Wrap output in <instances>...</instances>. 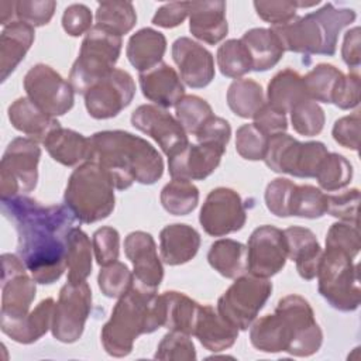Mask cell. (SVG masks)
I'll use <instances>...</instances> for the list:
<instances>
[{
  "label": "cell",
  "mask_w": 361,
  "mask_h": 361,
  "mask_svg": "<svg viewBox=\"0 0 361 361\" xmlns=\"http://www.w3.org/2000/svg\"><path fill=\"white\" fill-rule=\"evenodd\" d=\"M344 73L330 63H319L303 76L307 96L314 102L333 103L334 92Z\"/></svg>",
  "instance_id": "obj_40"
},
{
  "label": "cell",
  "mask_w": 361,
  "mask_h": 361,
  "mask_svg": "<svg viewBox=\"0 0 361 361\" xmlns=\"http://www.w3.org/2000/svg\"><path fill=\"white\" fill-rule=\"evenodd\" d=\"M124 252L134 268V286L157 292L164 278V267L152 235L140 230L130 233L124 240Z\"/></svg>",
  "instance_id": "obj_19"
},
{
  "label": "cell",
  "mask_w": 361,
  "mask_h": 361,
  "mask_svg": "<svg viewBox=\"0 0 361 361\" xmlns=\"http://www.w3.org/2000/svg\"><path fill=\"white\" fill-rule=\"evenodd\" d=\"M355 17L353 8H341L333 3H326L316 11L296 16L292 21L271 28L283 51L331 56L336 54L338 34L344 27L354 23Z\"/></svg>",
  "instance_id": "obj_4"
},
{
  "label": "cell",
  "mask_w": 361,
  "mask_h": 361,
  "mask_svg": "<svg viewBox=\"0 0 361 361\" xmlns=\"http://www.w3.org/2000/svg\"><path fill=\"white\" fill-rule=\"evenodd\" d=\"M203 230L213 237H221L241 230L247 221V213L241 196L230 188L213 189L199 214Z\"/></svg>",
  "instance_id": "obj_16"
},
{
  "label": "cell",
  "mask_w": 361,
  "mask_h": 361,
  "mask_svg": "<svg viewBox=\"0 0 361 361\" xmlns=\"http://www.w3.org/2000/svg\"><path fill=\"white\" fill-rule=\"evenodd\" d=\"M8 120L16 130L38 142H44L47 135L61 126L55 117L44 113L27 96L18 97L8 106Z\"/></svg>",
  "instance_id": "obj_29"
},
{
  "label": "cell",
  "mask_w": 361,
  "mask_h": 361,
  "mask_svg": "<svg viewBox=\"0 0 361 361\" xmlns=\"http://www.w3.org/2000/svg\"><path fill=\"white\" fill-rule=\"evenodd\" d=\"M269 137L251 124H243L235 134V151L248 161L264 159Z\"/></svg>",
  "instance_id": "obj_47"
},
{
  "label": "cell",
  "mask_w": 361,
  "mask_h": 361,
  "mask_svg": "<svg viewBox=\"0 0 361 361\" xmlns=\"http://www.w3.org/2000/svg\"><path fill=\"white\" fill-rule=\"evenodd\" d=\"M41 148L38 141L17 137L7 145L0 162L1 199L30 193L38 182V162Z\"/></svg>",
  "instance_id": "obj_11"
},
{
  "label": "cell",
  "mask_w": 361,
  "mask_h": 361,
  "mask_svg": "<svg viewBox=\"0 0 361 361\" xmlns=\"http://www.w3.org/2000/svg\"><path fill=\"white\" fill-rule=\"evenodd\" d=\"M288 248L283 231L275 226L257 227L247 244V271L259 278L276 275L286 264Z\"/></svg>",
  "instance_id": "obj_17"
},
{
  "label": "cell",
  "mask_w": 361,
  "mask_h": 361,
  "mask_svg": "<svg viewBox=\"0 0 361 361\" xmlns=\"http://www.w3.org/2000/svg\"><path fill=\"white\" fill-rule=\"evenodd\" d=\"M92 309V290L89 283L66 282L59 292L54 307L51 331L61 343H75L82 337L85 323Z\"/></svg>",
  "instance_id": "obj_13"
},
{
  "label": "cell",
  "mask_w": 361,
  "mask_h": 361,
  "mask_svg": "<svg viewBox=\"0 0 361 361\" xmlns=\"http://www.w3.org/2000/svg\"><path fill=\"white\" fill-rule=\"evenodd\" d=\"M1 310L0 324L21 320L30 313L35 299V279L27 274V267L18 255H1Z\"/></svg>",
  "instance_id": "obj_14"
},
{
  "label": "cell",
  "mask_w": 361,
  "mask_h": 361,
  "mask_svg": "<svg viewBox=\"0 0 361 361\" xmlns=\"http://www.w3.org/2000/svg\"><path fill=\"white\" fill-rule=\"evenodd\" d=\"M162 207L173 216L192 213L199 203V189L186 179H172L161 190Z\"/></svg>",
  "instance_id": "obj_39"
},
{
  "label": "cell",
  "mask_w": 361,
  "mask_h": 361,
  "mask_svg": "<svg viewBox=\"0 0 361 361\" xmlns=\"http://www.w3.org/2000/svg\"><path fill=\"white\" fill-rule=\"evenodd\" d=\"M189 30L195 38L209 45L224 39L228 32L226 3L189 1Z\"/></svg>",
  "instance_id": "obj_23"
},
{
  "label": "cell",
  "mask_w": 361,
  "mask_h": 361,
  "mask_svg": "<svg viewBox=\"0 0 361 361\" xmlns=\"http://www.w3.org/2000/svg\"><path fill=\"white\" fill-rule=\"evenodd\" d=\"M200 234L188 224L175 223L165 226L159 233L161 258L168 265H182L197 254Z\"/></svg>",
  "instance_id": "obj_26"
},
{
  "label": "cell",
  "mask_w": 361,
  "mask_h": 361,
  "mask_svg": "<svg viewBox=\"0 0 361 361\" xmlns=\"http://www.w3.org/2000/svg\"><path fill=\"white\" fill-rule=\"evenodd\" d=\"M292 180L286 178H276L271 180L265 189V204L267 209L276 217H289L290 216V199L295 189Z\"/></svg>",
  "instance_id": "obj_50"
},
{
  "label": "cell",
  "mask_w": 361,
  "mask_h": 361,
  "mask_svg": "<svg viewBox=\"0 0 361 361\" xmlns=\"http://www.w3.org/2000/svg\"><path fill=\"white\" fill-rule=\"evenodd\" d=\"M97 283L104 296L118 299L133 288L134 275L126 264L116 261L100 269Z\"/></svg>",
  "instance_id": "obj_46"
},
{
  "label": "cell",
  "mask_w": 361,
  "mask_h": 361,
  "mask_svg": "<svg viewBox=\"0 0 361 361\" xmlns=\"http://www.w3.org/2000/svg\"><path fill=\"white\" fill-rule=\"evenodd\" d=\"M92 11L85 4H71L62 16V27L71 37H79L92 28Z\"/></svg>",
  "instance_id": "obj_56"
},
{
  "label": "cell",
  "mask_w": 361,
  "mask_h": 361,
  "mask_svg": "<svg viewBox=\"0 0 361 361\" xmlns=\"http://www.w3.org/2000/svg\"><path fill=\"white\" fill-rule=\"evenodd\" d=\"M165 51V35L154 28L145 27L130 37L126 54L130 63L141 73L161 63Z\"/></svg>",
  "instance_id": "obj_31"
},
{
  "label": "cell",
  "mask_w": 361,
  "mask_h": 361,
  "mask_svg": "<svg viewBox=\"0 0 361 361\" xmlns=\"http://www.w3.org/2000/svg\"><path fill=\"white\" fill-rule=\"evenodd\" d=\"M272 293V282L255 275H241L217 300L219 314L238 330H247Z\"/></svg>",
  "instance_id": "obj_10"
},
{
  "label": "cell",
  "mask_w": 361,
  "mask_h": 361,
  "mask_svg": "<svg viewBox=\"0 0 361 361\" xmlns=\"http://www.w3.org/2000/svg\"><path fill=\"white\" fill-rule=\"evenodd\" d=\"M92 245L96 261L100 267L117 261L120 252V234L113 227H100L93 233Z\"/></svg>",
  "instance_id": "obj_53"
},
{
  "label": "cell",
  "mask_w": 361,
  "mask_h": 361,
  "mask_svg": "<svg viewBox=\"0 0 361 361\" xmlns=\"http://www.w3.org/2000/svg\"><path fill=\"white\" fill-rule=\"evenodd\" d=\"M27 97L51 117L63 116L73 107L75 90L54 68L45 63L34 65L24 76Z\"/></svg>",
  "instance_id": "obj_12"
},
{
  "label": "cell",
  "mask_w": 361,
  "mask_h": 361,
  "mask_svg": "<svg viewBox=\"0 0 361 361\" xmlns=\"http://www.w3.org/2000/svg\"><path fill=\"white\" fill-rule=\"evenodd\" d=\"M138 79L142 94L162 109L176 106L185 96L180 76L165 62L158 63L149 71L141 72Z\"/></svg>",
  "instance_id": "obj_22"
},
{
  "label": "cell",
  "mask_w": 361,
  "mask_h": 361,
  "mask_svg": "<svg viewBox=\"0 0 361 361\" xmlns=\"http://www.w3.org/2000/svg\"><path fill=\"white\" fill-rule=\"evenodd\" d=\"M55 302L52 298L42 299L25 317L11 323H1V331L20 344L38 341L52 326Z\"/></svg>",
  "instance_id": "obj_30"
},
{
  "label": "cell",
  "mask_w": 361,
  "mask_h": 361,
  "mask_svg": "<svg viewBox=\"0 0 361 361\" xmlns=\"http://www.w3.org/2000/svg\"><path fill=\"white\" fill-rule=\"evenodd\" d=\"M189 16V1H173L159 7L154 17L152 24L162 28H173L180 25Z\"/></svg>",
  "instance_id": "obj_60"
},
{
  "label": "cell",
  "mask_w": 361,
  "mask_h": 361,
  "mask_svg": "<svg viewBox=\"0 0 361 361\" xmlns=\"http://www.w3.org/2000/svg\"><path fill=\"white\" fill-rule=\"evenodd\" d=\"M353 259L340 250L326 248L316 275L319 293L340 312H354L361 302L358 265Z\"/></svg>",
  "instance_id": "obj_8"
},
{
  "label": "cell",
  "mask_w": 361,
  "mask_h": 361,
  "mask_svg": "<svg viewBox=\"0 0 361 361\" xmlns=\"http://www.w3.org/2000/svg\"><path fill=\"white\" fill-rule=\"evenodd\" d=\"M360 190L357 188L343 190L337 195H327V212L338 220L357 226Z\"/></svg>",
  "instance_id": "obj_51"
},
{
  "label": "cell",
  "mask_w": 361,
  "mask_h": 361,
  "mask_svg": "<svg viewBox=\"0 0 361 361\" xmlns=\"http://www.w3.org/2000/svg\"><path fill=\"white\" fill-rule=\"evenodd\" d=\"M210 267L221 276L235 279L247 272V247L231 238H221L207 252Z\"/></svg>",
  "instance_id": "obj_34"
},
{
  "label": "cell",
  "mask_w": 361,
  "mask_h": 361,
  "mask_svg": "<svg viewBox=\"0 0 361 361\" xmlns=\"http://www.w3.org/2000/svg\"><path fill=\"white\" fill-rule=\"evenodd\" d=\"M327 152V147L320 141L300 142L286 133H278L269 137L264 161L274 172L314 178Z\"/></svg>",
  "instance_id": "obj_9"
},
{
  "label": "cell",
  "mask_w": 361,
  "mask_h": 361,
  "mask_svg": "<svg viewBox=\"0 0 361 361\" xmlns=\"http://www.w3.org/2000/svg\"><path fill=\"white\" fill-rule=\"evenodd\" d=\"M162 299L165 303L164 327L192 336L200 305L178 290L164 292Z\"/></svg>",
  "instance_id": "obj_35"
},
{
  "label": "cell",
  "mask_w": 361,
  "mask_h": 361,
  "mask_svg": "<svg viewBox=\"0 0 361 361\" xmlns=\"http://www.w3.org/2000/svg\"><path fill=\"white\" fill-rule=\"evenodd\" d=\"M226 147L212 142H189L180 152L168 158L172 179L203 180L220 165Z\"/></svg>",
  "instance_id": "obj_20"
},
{
  "label": "cell",
  "mask_w": 361,
  "mask_h": 361,
  "mask_svg": "<svg viewBox=\"0 0 361 361\" xmlns=\"http://www.w3.org/2000/svg\"><path fill=\"white\" fill-rule=\"evenodd\" d=\"M245 45L252 71L265 72L274 68L283 56V48L272 28H251L240 38Z\"/></svg>",
  "instance_id": "obj_32"
},
{
  "label": "cell",
  "mask_w": 361,
  "mask_h": 361,
  "mask_svg": "<svg viewBox=\"0 0 361 361\" xmlns=\"http://www.w3.org/2000/svg\"><path fill=\"white\" fill-rule=\"evenodd\" d=\"M42 144L51 158L61 165L75 166L92 161L93 148L90 138L75 130L59 126L47 135Z\"/></svg>",
  "instance_id": "obj_25"
},
{
  "label": "cell",
  "mask_w": 361,
  "mask_h": 361,
  "mask_svg": "<svg viewBox=\"0 0 361 361\" xmlns=\"http://www.w3.org/2000/svg\"><path fill=\"white\" fill-rule=\"evenodd\" d=\"M131 124L155 140L168 158L176 155L189 144L188 134L176 117L159 106H138L131 114Z\"/></svg>",
  "instance_id": "obj_18"
},
{
  "label": "cell",
  "mask_w": 361,
  "mask_h": 361,
  "mask_svg": "<svg viewBox=\"0 0 361 361\" xmlns=\"http://www.w3.org/2000/svg\"><path fill=\"white\" fill-rule=\"evenodd\" d=\"M134 94L135 83L133 76L127 71L116 68L85 93V106L90 117L106 120L124 110Z\"/></svg>",
  "instance_id": "obj_15"
},
{
  "label": "cell",
  "mask_w": 361,
  "mask_h": 361,
  "mask_svg": "<svg viewBox=\"0 0 361 361\" xmlns=\"http://www.w3.org/2000/svg\"><path fill=\"white\" fill-rule=\"evenodd\" d=\"M326 248H336L355 258L361 248L358 227L344 221L331 224L326 235Z\"/></svg>",
  "instance_id": "obj_49"
},
{
  "label": "cell",
  "mask_w": 361,
  "mask_h": 361,
  "mask_svg": "<svg viewBox=\"0 0 361 361\" xmlns=\"http://www.w3.org/2000/svg\"><path fill=\"white\" fill-rule=\"evenodd\" d=\"M288 258L295 261L298 274L312 281L316 278L323 250L314 235V233L306 227L292 226L283 230Z\"/></svg>",
  "instance_id": "obj_24"
},
{
  "label": "cell",
  "mask_w": 361,
  "mask_h": 361,
  "mask_svg": "<svg viewBox=\"0 0 361 361\" xmlns=\"http://www.w3.org/2000/svg\"><path fill=\"white\" fill-rule=\"evenodd\" d=\"M227 104L238 117L252 118L265 104L261 85L252 79H235L228 86Z\"/></svg>",
  "instance_id": "obj_37"
},
{
  "label": "cell",
  "mask_w": 361,
  "mask_h": 361,
  "mask_svg": "<svg viewBox=\"0 0 361 361\" xmlns=\"http://www.w3.org/2000/svg\"><path fill=\"white\" fill-rule=\"evenodd\" d=\"M333 103L341 110H350L358 106L360 103V75L357 71L344 75L340 80L334 96Z\"/></svg>",
  "instance_id": "obj_57"
},
{
  "label": "cell",
  "mask_w": 361,
  "mask_h": 361,
  "mask_svg": "<svg viewBox=\"0 0 361 361\" xmlns=\"http://www.w3.org/2000/svg\"><path fill=\"white\" fill-rule=\"evenodd\" d=\"M164 322L162 295L140 289L133 283V288L118 298L109 322L102 329L103 348L111 357H126L133 351L138 336L154 333L164 327Z\"/></svg>",
  "instance_id": "obj_3"
},
{
  "label": "cell",
  "mask_w": 361,
  "mask_h": 361,
  "mask_svg": "<svg viewBox=\"0 0 361 361\" xmlns=\"http://www.w3.org/2000/svg\"><path fill=\"white\" fill-rule=\"evenodd\" d=\"M157 360H176V361H195L196 350L190 340V336L182 331L169 330L161 343L158 344L157 353L154 355Z\"/></svg>",
  "instance_id": "obj_48"
},
{
  "label": "cell",
  "mask_w": 361,
  "mask_h": 361,
  "mask_svg": "<svg viewBox=\"0 0 361 361\" xmlns=\"http://www.w3.org/2000/svg\"><path fill=\"white\" fill-rule=\"evenodd\" d=\"M197 142H212L221 147H227L231 137V127L227 120L213 116L195 135Z\"/></svg>",
  "instance_id": "obj_59"
},
{
  "label": "cell",
  "mask_w": 361,
  "mask_h": 361,
  "mask_svg": "<svg viewBox=\"0 0 361 361\" xmlns=\"http://www.w3.org/2000/svg\"><path fill=\"white\" fill-rule=\"evenodd\" d=\"M63 202L80 223H96L114 210V185L97 162L87 161L71 173Z\"/></svg>",
  "instance_id": "obj_6"
},
{
  "label": "cell",
  "mask_w": 361,
  "mask_h": 361,
  "mask_svg": "<svg viewBox=\"0 0 361 361\" xmlns=\"http://www.w3.org/2000/svg\"><path fill=\"white\" fill-rule=\"evenodd\" d=\"M217 65L221 75L240 79L252 71L250 54L241 39H227L217 49Z\"/></svg>",
  "instance_id": "obj_42"
},
{
  "label": "cell",
  "mask_w": 361,
  "mask_h": 361,
  "mask_svg": "<svg viewBox=\"0 0 361 361\" xmlns=\"http://www.w3.org/2000/svg\"><path fill=\"white\" fill-rule=\"evenodd\" d=\"M121 44V37L93 25L85 35L69 73V83L73 90L85 94L94 83L111 73L116 69Z\"/></svg>",
  "instance_id": "obj_7"
},
{
  "label": "cell",
  "mask_w": 361,
  "mask_h": 361,
  "mask_svg": "<svg viewBox=\"0 0 361 361\" xmlns=\"http://www.w3.org/2000/svg\"><path fill=\"white\" fill-rule=\"evenodd\" d=\"M175 110L176 120L180 123L186 134L192 135H196L204 123L214 116L210 104L196 94L183 96L175 106Z\"/></svg>",
  "instance_id": "obj_44"
},
{
  "label": "cell",
  "mask_w": 361,
  "mask_h": 361,
  "mask_svg": "<svg viewBox=\"0 0 361 361\" xmlns=\"http://www.w3.org/2000/svg\"><path fill=\"white\" fill-rule=\"evenodd\" d=\"M172 58L180 79L193 89L206 87L214 79V58L209 49L188 37L172 44Z\"/></svg>",
  "instance_id": "obj_21"
},
{
  "label": "cell",
  "mask_w": 361,
  "mask_h": 361,
  "mask_svg": "<svg viewBox=\"0 0 361 361\" xmlns=\"http://www.w3.org/2000/svg\"><path fill=\"white\" fill-rule=\"evenodd\" d=\"M341 58L348 68L354 71L360 68V62H361L360 27H353L345 32L343 47H341Z\"/></svg>",
  "instance_id": "obj_61"
},
{
  "label": "cell",
  "mask_w": 361,
  "mask_h": 361,
  "mask_svg": "<svg viewBox=\"0 0 361 361\" xmlns=\"http://www.w3.org/2000/svg\"><path fill=\"white\" fill-rule=\"evenodd\" d=\"M289 212L302 219H319L327 212V195L313 185H295Z\"/></svg>",
  "instance_id": "obj_43"
},
{
  "label": "cell",
  "mask_w": 361,
  "mask_h": 361,
  "mask_svg": "<svg viewBox=\"0 0 361 361\" xmlns=\"http://www.w3.org/2000/svg\"><path fill=\"white\" fill-rule=\"evenodd\" d=\"M16 16V1H1L0 3V23L6 27L13 23V17Z\"/></svg>",
  "instance_id": "obj_62"
},
{
  "label": "cell",
  "mask_w": 361,
  "mask_h": 361,
  "mask_svg": "<svg viewBox=\"0 0 361 361\" xmlns=\"http://www.w3.org/2000/svg\"><path fill=\"white\" fill-rule=\"evenodd\" d=\"M254 8L264 21L272 27L283 25L296 17L295 1H254Z\"/></svg>",
  "instance_id": "obj_54"
},
{
  "label": "cell",
  "mask_w": 361,
  "mask_h": 361,
  "mask_svg": "<svg viewBox=\"0 0 361 361\" xmlns=\"http://www.w3.org/2000/svg\"><path fill=\"white\" fill-rule=\"evenodd\" d=\"M267 320L278 353L310 357L320 350L323 331L310 303L300 295L281 298L275 313L267 314Z\"/></svg>",
  "instance_id": "obj_5"
},
{
  "label": "cell",
  "mask_w": 361,
  "mask_h": 361,
  "mask_svg": "<svg viewBox=\"0 0 361 361\" xmlns=\"http://www.w3.org/2000/svg\"><path fill=\"white\" fill-rule=\"evenodd\" d=\"M254 118V126L259 128L264 134L268 137L278 134V133H285L288 128V118L286 114L276 110L271 104L265 103L252 117Z\"/></svg>",
  "instance_id": "obj_58"
},
{
  "label": "cell",
  "mask_w": 361,
  "mask_h": 361,
  "mask_svg": "<svg viewBox=\"0 0 361 361\" xmlns=\"http://www.w3.org/2000/svg\"><path fill=\"white\" fill-rule=\"evenodd\" d=\"M55 7L54 0H21L16 1V17L31 27H42L51 21Z\"/></svg>",
  "instance_id": "obj_52"
},
{
  "label": "cell",
  "mask_w": 361,
  "mask_h": 361,
  "mask_svg": "<svg viewBox=\"0 0 361 361\" xmlns=\"http://www.w3.org/2000/svg\"><path fill=\"white\" fill-rule=\"evenodd\" d=\"M268 104L282 113H289L290 109L302 100L310 99L305 89L303 76L296 71L286 68L279 71L268 83L267 89Z\"/></svg>",
  "instance_id": "obj_33"
},
{
  "label": "cell",
  "mask_w": 361,
  "mask_h": 361,
  "mask_svg": "<svg viewBox=\"0 0 361 361\" xmlns=\"http://www.w3.org/2000/svg\"><path fill=\"white\" fill-rule=\"evenodd\" d=\"M137 23V13L130 1H103L96 10L97 27L118 37L128 34Z\"/></svg>",
  "instance_id": "obj_38"
},
{
  "label": "cell",
  "mask_w": 361,
  "mask_h": 361,
  "mask_svg": "<svg viewBox=\"0 0 361 361\" xmlns=\"http://www.w3.org/2000/svg\"><path fill=\"white\" fill-rule=\"evenodd\" d=\"M35 38L34 27L13 21L7 24L0 35V79L4 82L24 59Z\"/></svg>",
  "instance_id": "obj_28"
},
{
  "label": "cell",
  "mask_w": 361,
  "mask_h": 361,
  "mask_svg": "<svg viewBox=\"0 0 361 361\" xmlns=\"http://www.w3.org/2000/svg\"><path fill=\"white\" fill-rule=\"evenodd\" d=\"M92 161L97 162L118 190L128 189L134 182L152 185L164 173L159 152L147 140L123 130L94 133Z\"/></svg>",
  "instance_id": "obj_2"
},
{
  "label": "cell",
  "mask_w": 361,
  "mask_h": 361,
  "mask_svg": "<svg viewBox=\"0 0 361 361\" xmlns=\"http://www.w3.org/2000/svg\"><path fill=\"white\" fill-rule=\"evenodd\" d=\"M314 178L323 190H340L350 185L353 179V165L345 157L337 152H327Z\"/></svg>",
  "instance_id": "obj_41"
},
{
  "label": "cell",
  "mask_w": 361,
  "mask_h": 361,
  "mask_svg": "<svg viewBox=\"0 0 361 361\" xmlns=\"http://www.w3.org/2000/svg\"><path fill=\"white\" fill-rule=\"evenodd\" d=\"M3 214L14 223L17 255L35 282L51 285L66 269L68 235L75 216L66 206H44L20 195L1 199Z\"/></svg>",
  "instance_id": "obj_1"
},
{
  "label": "cell",
  "mask_w": 361,
  "mask_h": 361,
  "mask_svg": "<svg viewBox=\"0 0 361 361\" xmlns=\"http://www.w3.org/2000/svg\"><path fill=\"white\" fill-rule=\"evenodd\" d=\"M92 248L87 234L78 227H73L68 235V282L80 283L87 279L92 272Z\"/></svg>",
  "instance_id": "obj_36"
},
{
  "label": "cell",
  "mask_w": 361,
  "mask_h": 361,
  "mask_svg": "<svg viewBox=\"0 0 361 361\" xmlns=\"http://www.w3.org/2000/svg\"><path fill=\"white\" fill-rule=\"evenodd\" d=\"M193 336H196L206 350L219 353L230 348L235 343L238 329L224 320L210 305H200Z\"/></svg>",
  "instance_id": "obj_27"
},
{
  "label": "cell",
  "mask_w": 361,
  "mask_h": 361,
  "mask_svg": "<svg viewBox=\"0 0 361 361\" xmlns=\"http://www.w3.org/2000/svg\"><path fill=\"white\" fill-rule=\"evenodd\" d=\"M331 134L341 147L357 151L360 145V111L338 118L333 126Z\"/></svg>",
  "instance_id": "obj_55"
},
{
  "label": "cell",
  "mask_w": 361,
  "mask_h": 361,
  "mask_svg": "<svg viewBox=\"0 0 361 361\" xmlns=\"http://www.w3.org/2000/svg\"><path fill=\"white\" fill-rule=\"evenodd\" d=\"M290 121L293 130L305 137H314L324 127V111L317 102L306 99L290 109Z\"/></svg>",
  "instance_id": "obj_45"
}]
</instances>
